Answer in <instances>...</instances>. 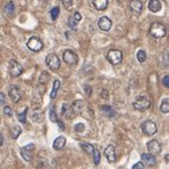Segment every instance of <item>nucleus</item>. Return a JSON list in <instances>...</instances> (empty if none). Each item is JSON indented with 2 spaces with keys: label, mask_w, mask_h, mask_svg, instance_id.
I'll list each match as a JSON object with an SVG mask.
<instances>
[{
  "label": "nucleus",
  "mask_w": 169,
  "mask_h": 169,
  "mask_svg": "<svg viewBox=\"0 0 169 169\" xmlns=\"http://www.w3.org/2000/svg\"><path fill=\"white\" fill-rule=\"evenodd\" d=\"M166 27L160 24V22H154L153 25L150 26V34L151 36H154L155 39H161L166 35Z\"/></svg>",
  "instance_id": "obj_1"
},
{
  "label": "nucleus",
  "mask_w": 169,
  "mask_h": 169,
  "mask_svg": "<svg viewBox=\"0 0 169 169\" xmlns=\"http://www.w3.org/2000/svg\"><path fill=\"white\" fill-rule=\"evenodd\" d=\"M150 105H151L150 100H149L147 96H144V95L139 96L133 103L134 108L138 109V111H146V109H148V108L150 107Z\"/></svg>",
  "instance_id": "obj_2"
},
{
  "label": "nucleus",
  "mask_w": 169,
  "mask_h": 169,
  "mask_svg": "<svg viewBox=\"0 0 169 169\" xmlns=\"http://www.w3.org/2000/svg\"><path fill=\"white\" fill-rule=\"evenodd\" d=\"M46 63L51 71H58L60 68V59L54 53H51L46 57Z\"/></svg>",
  "instance_id": "obj_3"
},
{
  "label": "nucleus",
  "mask_w": 169,
  "mask_h": 169,
  "mask_svg": "<svg viewBox=\"0 0 169 169\" xmlns=\"http://www.w3.org/2000/svg\"><path fill=\"white\" fill-rule=\"evenodd\" d=\"M107 60L112 65H119L122 61V52L119 49H111L107 53Z\"/></svg>",
  "instance_id": "obj_4"
},
{
  "label": "nucleus",
  "mask_w": 169,
  "mask_h": 169,
  "mask_svg": "<svg viewBox=\"0 0 169 169\" xmlns=\"http://www.w3.org/2000/svg\"><path fill=\"white\" fill-rule=\"evenodd\" d=\"M27 47L31 49L32 52H40L44 48V44L38 36H32L30 40L27 41Z\"/></svg>",
  "instance_id": "obj_5"
},
{
  "label": "nucleus",
  "mask_w": 169,
  "mask_h": 169,
  "mask_svg": "<svg viewBox=\"0 0 169 169\" xmlns=\"http://www.w3.org/2000/svg\"><path fill=\"white\" fill-rule=\"evenodd\" d=\"M141 129H142V132L146 135H148V136H150V135H154V134L157 132V127H156V123L154 122V121L151 120H147L144 121L142 123V126H141Z\"/></svg>",
  "instance_id": "obj_6"
},
{
  "label": "nucleus",
  "mask_w": 169,
  "mask_h": 169,
  "mask_svg": "<svg viewBox=\"0 0 169 169\" xmlns=\"http://www.w3.org/2000/svg\"><path fill=\"white\" fill-rule=\"evenodd\" d=\"M8 71H9L11 76L17 78V76L21 75L24 69H22V66L18 63V61H15V60H11V61H9Z\"/></svg>",
  "instance_id": "obj_7"
},
{
  "label": "nucleus",
  "mask_w": 169,
  "mask_h": 169,
  "mask_svg": "<svg viewBox=\"0 0 169 169\" xmlns=\"http://www.w3.org/2000/svg\"><path fill=\"white\" fill-rule=\"evenodd\" d=\"M63 59L68 66H74V65L78 63V55L71 49H67V51L63 52Z\"/></svg>",
  "instance_id": "obj_8"
},
{
  "label": "nucleus",
  "mask_w": 169,
  "mask_h": 169,
  "mask_svg": "<svg viewBox=\"0 0 169 169\" xmlns=\"http://www.w3.org/2000/svg\"><path fill=\"white\" fill-rule=\"evenodd\" d=\"M34 144L31 143V144H27L25 147L20 148V154H21L22 159L27 162H31L32 159H33V149H34Z\"/></svg>",
  "instance_id": "obj_9"
},
{
  "label": "nucleus",
  "mask_w": 169,
  "mask_h": 169,
  "mask_svg": "<svg viewBox=\"0 0 169 169\" xmlns=\"http://www.w3.org/2000/svg\"><path fill=\"white\" fill-rule=\"evenodd\" d=\"M98 26H99V28H100L101 31L108 32V31H109V30L112 28V21H111V19L108 18V17H101V18L99 19Z\"/></svg>",
  "instance_id": "obj_10"
},
{
  "label": "nucleus",
  "mask_w": 169,
  "mask_h": 169,
  "mask_svg": "<svg viewBox=\"0 0 169 169\" xmlns=\"http://www.w3.org/2000/svg\"><path fill=\"white\" fill-rule=\"evenodd\" d=\"M61 115L67 117V119H73L74 115H75V111H74L73 106L67 105V103H63V108H61Z\"/></svg>",
  "instance_id": "obj_11"
},
{
  "label": "nucleus",
  "mask_w": 169,
  "mask_h": 169,
  "mask_svg": "<svg viewBox=\"0 0 169 169\" xmlns=\"http://www.w3.org/2000/svg\"><path fill=\"white\" fill-rule=\"evenodd\" d=\"M105 156L107 157V160L109 163H114L116 161V154H115V148L114 146H107V148L105 149Z\"/></svg>",
  "instance_id": "obj_12"
},
{
  "label": "nucleus",
  "mask_w": 169,
  "mask_h": 169,
  "mask_svg": "<svg viewBox=\"0 0 169 169\" xmlns=\"http://www.w3.org/2000/svg\"><path fill=\"white\" fill-rule=\"evenodd\" d=\"M8 95L13 102H18L21 99V92L17 86H11V88L8 89Z\"/></svg>",
  "instance_id": "obj_13"
},
{
  "label": "nucleus",
  "mask_w": 169,
  "mask_h": 169,
  "mask_svg": "<svg viewBox=\"0 0 169 169\" xmlns=\"http://www.w3.org/2000/svg\"><path fill=\"white\" fill-rule=\"evenodd\" d=\"M147 148H148V150L150 151L151 154H154V155L161 153V144L157 140H151V141H149V142L147 143Z\"/></svg>",
  "instance_id": "obj_14"
},
{
  "label": "nucleus",
  "mask_w": 169,
  "mask_h": 169,
  "mask_svg": "<svg viewBox=\"0 0 169 169\" xmlns=\"http://www.w3.org/2000/svg\"><path fill=\"white\" fill-rule=\"evenodd\" d=\"M129 7H130V11L135 14H140L142 12L143 8V3L141 0H132L130 4H129Z\"/></svg>",
  "instance_id": "obj_15"
},
{
  "label": "nucleus",
  "mask_w": 169,
  "mask_h": 169,
  "mask_svg": "<svg viewBox=\"0 0 169 169\" xmlns=\"http://www.w3.org/2000/svg\"><path fill=\"white\" fill-rule=\"evenodd\" d=\"M142 161L149 167H154L156 165V159L154 154H142Z\"/></svg>",
  "instance_id": "obj_16"
},
{
  "label": "nucleus",
  "mask_w": 169,
  "mask_h": 169,
  "mask_svg": "<svg viewBox=\"0 0 169 169\" xmlns=\"http://www.w3.org/2000/svg\"><path fill=\"white\" fill-rule=\"evenodd\" d=\"M148 8L153 13H157L162 8V4H161L159 0H150L149 4H148Z\"/></svg>",
  "instance_id": "obj_17"
},
{
  "label": "nucleus",
  "mask_w": 169,
  "mask_h": 169,
  "mask_svg": "<svg viewBox=\"0 0 169 169\" xmlns=\"http://www.w3.org/2000/svg\"><path fill=\"white\" fill-rule=\"evenodd\" d=\"M65 144H66V139L63 138V136H58V138L54 140L53 148L59 150V149H63L65 147Z\"/></svg>",
  "instance_id": "obj_18"
},
{
  "label": "nucleus",
  "mask_w": 169,
  "mask_h": 169,
  "mask_svg": "<svg viewBox=\"0 0 169 169\" xmlns=\"http://www.w3.org/2000/svg\"><path fill=\"white\" fill-rule=\"evenodd\" d=\"M93 5L98 11H105L108 6V0H93Z\"/></svg>",
  "instance_id": "obj_19"
},
{
  "label": "nucleus",
  "mask_w": 169,
  "mask_h": 169,
  "mask_svg": "<svg viewBox=\"0 0 169 169\" xmlns=\"http://www.w3.org/2000/svg\"><path fill=\"white\" fill-rule=\"evenodd\" d=\"M101 112H102L103 114L106 116H108V117H114V116L116 115V112L112 108L111 106H108V105H105V106H101Z\"/></svg>",
  "instance_id": "obj_20"
},
{
  "label": "nucleus",
  "mask_w": 169,
  "mask_h": 169,
  "mask_svg": "<svg viewBox=\"0 0 169 169\" xmlns=\"http://www.w3.org/2000/svg\"><path fill=\"white\" fill-rule=\"evenodd\" d=\"M73 108H74V111H75V113H79V114H81L82 113V111H84V103L82 100H75L74 102H73Z\"/></svg>",
  "instance_id": "obj_21"
},
{
  "label": "nucleus",
  "mask_w": 169,
  "mask_h": 169,
  "mask_svg": "<svg viewBox=\"0 0 169 169\" xmlns=\"http://www.w3.org/2000/svg\"><path fill=\"white\" fill-rule=\"evenodd\" d=\"M160 111L162 112L163 114H167V113H169V99H163V100L161 101Z\"/></svg>",
  "instance_id": "obj_22"
},
{
  "label": "nucleus",
  "mask_w": 169,
  "mask_h": 169,
  "mask_svg": "<svg viewBox=\"0 0 169 169\" xmlns=\"http://www.w3.org/2000/svg\"><path fill=\"white\" fill-rule=\"evenodd\" d=\"M59 88H60V81L55 80L53 82V89H52V93H51V99L57 98V93H58Z\"/></svg>",
  "instance_id": "obj_23"
},
{
  "label": "nucleus",
  "mask_w": 169,
  "mask_h": 169,
  "mask_svg": "<svg viewBox=\"0 0 169 169\" xmlns=\"http://www.w3.org/2000/svg\"><path fill=\"white\" fill-rule=\"evenodd\" d=\"M80 147L82 148V149H84V151H86V153H87V154H93L94 153V149H95V148L93 147V146H92V144H90V143H80Z\"/></svg>",
  "instance_id": "obj_24"
},
{
  "label": "nucleus",
  "mask_w": 169,
  "mask_h": 169,
  "mask_svg": "<svg viewBox=\"0 0 169 169\" xmlns=\"http://www.w3.org/2000/svg\"><path fill=\"white\" fill-rule=\"evenodd\" d=\"M21 128L20 127H18V126H14L13 128H11V136H12V139H18V136L21 134Z\"/></svg>",
  "instance_id": "obj_25"
},
{
  "label": "nucleus",
  "mask_w": 169,
  "mask_h": 169,
  "mask_svg": "<svg viewBox=\"0 0 169 169\" xmlns=\"http://www.w3.org/2000/svg\"><path fill=\"white\" fill-rule=\"evenodd\" d=\"M136 57H138V60L139 63H144L146 60H147V54H146V52L143 51V49H140L138 52V54H136Z\"/></svg>",
  "instance_id": "obj_26"
},
{
  "label": "nucleus",
  "mask_w": 169,
  "mask_h": 169,
  "mask_svg": "<svg viewBox=\"0 0 169 169\" xmlns=\"http://www.w3.org/2000/svg\"><path fill=\"white\" fill-rule=\"evenodd\" d=\"M14 12V3L13 1H8L6 6H5V13L6 14H12Z\"/></svg>",
  "instance_id": "obj_27"
},
{
  "label": "nucleus",
  "mask_w": 169,
  "mask_h": 169,
  "mask_svg": "<svg viewBox=\"0 0 169 169\" xmlns=\"http://www.w3.org/2000/svg\"><path fill=\"white\" fill-rule=\"evenodd\" d=\"M27 112H28V108H25V111L22 113H19L18 114V119L21 123H26V116H27Z\"/></svg>",
  "instance_id": "obj_28"
},
{
  "label": "nucleus",
  "mask_w": 169,
  "mask_h": 169,
  "mask_svg": "<svg viewBox=\"0 0 169 169\" xmlns=\"http://www.w3.org/2000/svg\"><path fill=\"white\" fill-rule=\"evenodd\" d=\"M60 14V8L59 7H53L51 9V17H52V20H57Z\"/></svg>",
  "instance_id": "obj_29"
},
{
  "label": "nucleus",
  "mask_w": 169,
  "mask_h": 169,
  "mask_svg": "<svg viewBox=\"0 0 169 169\" xmlns=\"http://www.w3.org/2000/svg\"><path fill=\"white\" fill-rule=\"evenodd\" d=\"M76 25H78V21L74 19V17H69V18H68V26L71 27L72 30H75Z\"/></svg>",
  "instance_id": "obj_30"
},
{
  "label": "nucleus",
  "mask_w": 169,
  "mask_h": 169,
  "mask_svg": "<svg viewBox=\"0 0 169 169\" xmlns=\"http://www.w3.org/2000/svg\"><path fill=\"white\" fill-rule=\"evenodd\" d=\"M93 157H94V163L98 166L100 163V151L95 148L94 149V153H93Z\"/></svg>",
  "instance_id": "obj_31"
},
{
  "label": "nucleus",
  "mask_w": 169,
  "mask_h": 169,
  "mask_svg": "<svg viewBox=\"0 0 169 169\" xmlns=\"http://www.w3.org/2000/svg\"><path fill=\"white\" fill-rule=\"evenodd\" d=\"M84 129H86V126H84V123H76L75 127H74V130H75L76 133H82V132H84Z\"/></svg>",
  "instance_id": "obj_32"
},
{
  "label": "nucleus",
  "mask_w": 169,
  "mask_h": 169,
  "mask_svg": "<svg viewBox=\"0 0 169 169\" xmlns=\"http://www.w3.org/2000/svg\"><path fill=\"white\" fill-rule=\"evenodd\" d=\"M49 119H51V121H52V122H57V121H58L57 113H55V111H54L53 107L51 108V112H49Z\"/></svg>",
  "instance_id": "obj_33"
},
{
  "label": "nucleus",
  "mask_w": 169,
  "mask_h": 169,
  "mask_svg": "<svg viewBox=\"0 0 169 169\" xmlns=\"http://www.w3.org/2000/svg\"><path fill=\"white\" fill-rule=\"evenodd\" d=\"M61 3H63V7L65 8H71L72 6H73V0H61Z\"/></svg>",
  "instance_id": "obj_34"
},
{
  "label": "nucleus",
  "mask_w": 169,
  "mask_h": 169,
  "mask_svg": "<svg viewBox=\"0 0 169 169\" xmlns=\"http://www.w3.org/2000/svg\"><path fill=\"white\" fill-rule=\"evenodd\" d=\"M4 113H5V115H7V116H12V115H13V112H12V109H11L8 106L4 107Z\"/></svg>",
  "instance_id": "obj_35"
},
{
  "label": "nucleus",
  "mask_w": 169,
  "mask_h": 169,
  "mask_svg": "<svg viewBox=\"0 0 169 169\" xmlns=\"http://www.w3.org/2000/svg\"><path fill=\"white\" fill-rule=\"evenodd\" d=\"M101 98L105 99V100H108V99H109V95H108V90H107V89H102V90H101Z\"/></svg>",
  "instance_id": "obj_36"
},
{
  "label": "nucleus",
  "mask_w": 169,
  "mask_h": 169,
  "mask_svg": "<svg viewBox=\"0 0 169 169\" xmlns=\"http://www.w3.org/2000/svg\"><path fill=\"white\" fill-rule=\"evenodd\" d=\"M162 82H163V84H165L166 87H168V88H169V75L163 76V79H162Z\"/></svg>",
  "instance_id": "obj_37"
},
{
  "label": "nucleus",
  "mask_w": 169,
  "mask_h": 169,
  "mask_svg": "<svg viewBox=\"0 0 169 169\" xmlns=\"http://www.w3.org/2000/svg\"><path fill=\"white\" fill-rule=\"evenodd\" d=\"M138 168L143 169L144 168V163H143V162H138V163H135V165L133 166V169H138Z\"/></svg>",
  "instance_id": "obj_38"
},
{
  "label": "nucleus",
  "mask_w": 169,
  "mask_h": 169,
  "mask_svg": "<svg viewBox=\"0 0 169 169\" xmlns=\"http://www.w3.org/2000/svg\"><path fill=\"white\" fill-rule=\"evenodd\" d=\"M73 17H74V19H75V20H76L78 22H80V21H81V14L79 13V12H75Z\"/></svg>",
  "instance_id": "obj_39"
},
{
  "label": "nucleus",
  "mask_w": 169,
  "mask_h": 169,
  "mask_svg": "<svg viewBox=\"0 0 169 169\" xmlns=\"http://www.w3.org/2000/svg\"><path fill=\"white\" fill-rule=\"evenodd\" d=\"M57 123L59 125V127H60V129H61V130H63V129H65V126H63V122H61L60 120L57 121Z\"/></svg>",
  "instance_id": "obj_40"
},
{
  "label": "nucleus",
  "mask_w": 169,
  "mask_h": 169,
  "mask_svg": "<svg viewBox=\"0 0 169 169\" xmlns=\"http://www.w3.org/2000/svg\"><path fill=\"white\" fill-rule=\"evenodd\" d=\"M84 92H86V93H87V95H90V87H89V86H86V87H84Z\"/></svg>",
  "instance_id": "obj_41"
},
{
  "label": "nucleus",
  "mask_w": 169,
  "mask_h": 169,
  "mask_svg": "<svg viewBox=\"0 0 169 169\" xmlns=\"http://www.w3.org/2000/svg\"><path fill=\"white\" fill-rule=\"evenodd\" d=\"M0 101H1V103H5V96L3 93L0 94Z\"/></svg>",
  "instance_id": "obj_42"
},
{
  "label": "nucleus",
  "mask_w": 169,
  "mask_h": 169,
  "mask_svg": "<svg viewBox=\"0 0 169 169\" xmlns=\"http://www.w3.org/2000/svg\"><path fill=\"white\" fill-rule=\"evenodd\" d=\"M3 144H4V136L0 135V146H3Z\"/></svg>",
  "instance_id": "obj_43"
},
{
  "label": "nucleus",
  "mask_w": 169,
  "mask_h": 169,
  "mask_svg": "<svg viewBox=\"0 0 169 169\" xmlns=\"http://www.w3.org/2000/svg\"><path fill=\"white\" fill-rule=\"evenodd\" d=\"M165 160H166V162H169V154H167V155L165 156Z\"/></svg>",
  "instance_id": "obj_44"
},
{
  "label": "nucleus",
  "mask_w": 169,
  "mask_h": 169,
  "mask_svg": "<svg viewBox=\"0 0 169 169\" xmlns=\"http://www.w3.org/2000/svg\"><path fill=\"white\" fill-rule=\"evenodd\" d=\"M39 1H48V0H39Z\"/></svg>",
  "instance_id": "obj_45"
}]
</instances>
